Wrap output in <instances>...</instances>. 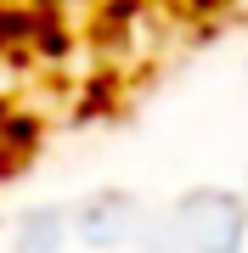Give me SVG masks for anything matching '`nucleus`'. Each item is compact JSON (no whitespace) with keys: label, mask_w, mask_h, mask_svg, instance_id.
Listing matches in <instances>:
<instances>
[{"label":"nucleus","mask_w":248,"mask_h":253,"mask_svg":"<svg viewBox=\"0 0 248 253\" xmlns=\"http://www.w3.org/2000/svg\"><path fill=\"white\" fill-rule=\"evenodd\" d=\"M198 6H214V0H198Z\"/></svg>","instance_id":"f257e3e1"},{"label":"nucleus","mask_w":248,"mask_h":253,"mask_svg":"<svg viewBox=\"0 0 248 253\" xmlns=\"http://www.w3.org/2000/svg\"><path fill=\"white\" fill-rule=\"evenodd\" d=\"M46 6H56V0H46Z\"/></svg>","instance_id":"f03ea898"}]
</instances>
